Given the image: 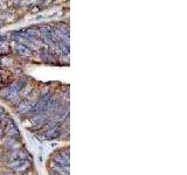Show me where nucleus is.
Listing matches in <instances>:
<instances>
[{
    "label": "nucleus",
    "mask_w": 187,
    "mask_h": 175,
    "mask_svg": "<svg viewBox=\"0 0 187 175\" xmlns=\"http://www.w3.org/2000/svg\"><path fill=\"white\" fill-rule=\"evenodd\" d=\"M69 63V21L34 23L0 35V98L34 124L68 105L69 85L35 75L47 67ZM56 113V112H55Z\"/></svg>",
    "instance_id": "nucleus-1"
},
{
    "label": "nucleus",
    "mask_w": 187,
    "mask_h": 175,
    "mask_svg": "<svg viewBox=\"0 0 187 175\" xmlns=\"http://www.w3.org/2000/svg\"><path fill=\"white\" fill-rule=\"evenodd\" d=\"M68 5L69 0H0V28L56 7L68 11Z\"/></svg>",
    "instance_id": "nucleus-2"
}]
</instances>
